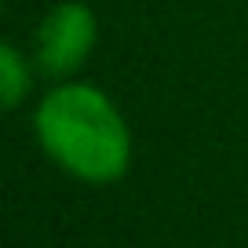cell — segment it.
<instances>
[{"label": "cell", "instance_id": "6da1fadb", "mask_svg": "<svg viewBox=\"0 0 248 248\" xmlns=\"http://www.w3.org/2000/svg\"><path fill=\"white\" fill-rule=\"evenodd\" d=\"M37 146L59 171L88 186H109L132 168V128L113 99L88 80H55L33 109Z\"/></svg>", "mask_w": 248, "mask_h": 248}, {"label": "cell", "instance_id": "7a4b0ae2", "mask_svg": "<svg viewBox=\"0 0 248 248\" xmlns=\"http://www.w3.org/2000/svg\"><path fill=\"white\" fill-rule=\"evenodd\" d=\"M99 44V18L84 0H59L33 33V59L51 80H70L88 66Z\"/></svg>", "mask_w": 248, "mask_h": 248}, {"label": "cell", "instance_id": "3957f363", "mask_svg": "<svg viewBox=\"0 0 248 248\" xmlns=\"http://www.w3.org/2000/svg\"><path fill=\"white\" fill-rule=\"evenodd\" d=\"M33 88V73H30V59L22 55V47L4 40L0 44V102L4 109H18L26 102Z\"/></svg>", "mask_w": 248, "mask_h": 248}]
</instances>
